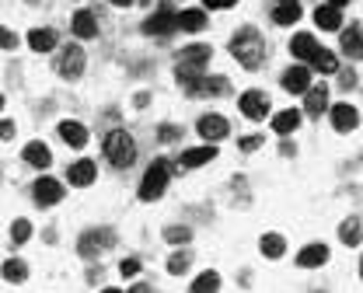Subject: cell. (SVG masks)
<instances>
[{
    "label": "cell",
    "mask_w": 363,
    "mask_h": 293,
    "mask_svg": "<svg viewBox=\"0 0 363 293\" xmlns=\"http://www.w3.org/2000/svg\"><path fill=\"white\" fill-rule=\"evenodd\" d=\"M231 52L238 56L241 67L255 70L258 63H262V56H266V42H262V35H258L255 28H241V32L231 39Z\"/></svg>",
    "instance_id": "obj_1"
},
{
    "label": "cell",
    "mask_w": 363,
    "mask_h": 293,
    "mask_svg": "<svg viewBox=\"0 0 363 293\" xmlns=\"http://www.w3.org/2000/svg\"><path fill=\"white\" fill-rule=\"evenodd\" d=\"M182 60H178V70H175V77H178V84L182 88H189L196 77H203V70H206V63H210V46H189V49H182L178 52Z\"/></svg>",
    "instance_id": "obj_2"
},
{
    "label": "cell",
    "mask_w": 363,
    "mask_h": 293,
    "mask_svg": "<svg viewBox=\"0 0 363 293\" xmlns=\"http://www.w3.org/2000/svg\"><path fill=\"white\" fill-rule=\"evenodd\" d=\"M101 150H105V157H109L116 168H129L133 157H136V143H133V137H129L126 130H112V133L105 137V143H101Z\"/></svg>",
    "instance_id": "obj_3"
},
{
    "label": "cell",
    "mask_w": 363,
    "mask_h": 293,
    "mask_svg": "<svg viewBox=\"0 0 363 293\" xmlns=\"http://www.w3.org/2000/svg\"><path fill=\"white\" fill-rule=\"evenodd\" d=\"M168 185V161H154L150 171L143 174V182H140V199L143 203H154Z\"/></svg>",
    "instance_id": "obj_4"
},
{
    "label": "cell",
    "mask_w": 363,
    "mask_h": 293,
    "mask_svg": "<svg viewBox=\"0 0 363 293\" xmlns=\"http://www.w3.org/2000/svg\"><path fill=\"white\" fill-rule=\"evenodd\" d=\"M116 245V230L112 227H101V230H87L84 238L77 241V252L84 255V259H94V255H101V252H109Z\"/></svg>",
    "instance_id": "obj_5"
},
{
    "label": "cell",
    "mask_w": 363,
    "mask_h": 293,
    "mask_svg": "<svg viewBox=\"0 0 363 293\" xmlns=\"http://www.w3.org/2000/svg\"><path fill=\"white\" fill-rule=\"evenodd\" d=\"M56 70L63 74V77H81L84 74V49L81 46H67L63 52H60V60H56Z\"/></svg>",
    "instance_id": "obj_6"
},
{
    "label": "cell",
    "mask_w": 363,
    "mask_h": 293,
    "mask_svg": "<svg viewBox=\"0 0 363 293\" xmlns=\"http://www.w3.org/2000/svg\"><path fill=\"white\" fill-rule=\"evenodd\" d=\"M241 112L248 115L251 123H262L266 112H269V98H266L262 91H245V94H241Z\"/></svg>",
    "instance_id": "obj_7"
},
{
    "label": "cell",
    "mask_w": 363,
    "mask_h": 293,
    "mask_svg": "<svg viewBox=\"0 0 363 293\" xmlns=\"http://www.w3.org/2000/svg\"><path fill=\"white\" fill-rule=\"evenodd\" d=\"M60 199H63V185L56 179H45L42 174V179L35 182V203L39 206H56Z\"/></svg>",
    "instance_id": "obj_8"
},
{
    "label": "cell",
    "mask_w": 363,
    "mask_h": 293,
    "mask_svg": "<svg viewBox=\"0 0 363 293\" xmlns=\"http://www.w3.org/2000/svg\"><path fill=\"white\" fill-rule=\"evenodd\" d=\"M332 126H335L339 133L356 130V126H360V112H356L353 105H335V108H332Z\"/></svg>",
    "instance_id": "obj_9"
},
{
    "label": "cell",
    "mask_w": 363,
    "mask_h": 293,
    "mask_svg": "<svg viewBox=\"0 0 363 293\" xmlns=\"http://www.w3.org/2000/svg\"><path fill=\"white\" fill-rule=\"evenodd\" d=\"M143 32L147 35H172L175 32V14L172 11H158L143 21Z\"/></svg>",
    "instance_id": "obj_10"
},
{
    "label": "cell",
    "mask_w": 363,
    "mask_h": 293,
    "mask_svg": "<svg viewBox=\"0 0 363 293\" xmlns=\"http://www.w3.org/2000/svg\"><path fill=\"white\" fill-rule=\"evenodd\" d=\"M185 91H189V94H196V98H206V94H224V91H227V81H224V77H214V81H210V77H196Z\"/></svg>",
    "instance_id": "obj_11"
},
{
    "label": "cell",
    "mask_w": 363,
    "mask_h": 293,
    "mask_svg": "<svg viewBox=\"0 0 363 293\" xmlns=\"http://www.w3.org/2000/svg\"><path fill=\"white\" fill-rule=\"evenodd\" d=\"M283 88H287L290 94H304V91L311 88V70H307V67H290V70L283 74Z\"/></svg>",
    "instance_id": "obj_12"
},
{
    "label": "cell",
    "mask_w": 363,
    "mask_h": 293,
    "mask_svg": "<svg viewBox=\"0 0 363 293\" xmlns=\"http://www.w3.org/2000/svg\"><path fill=\"white\" fill-rule=\"evenodd\" d=\"M304 94H307V98H304V112H311V115H322V112L329 108V88H325V84L307 88Z\"/></svg>",
    "instance_id": "obj_13"
},
{
    "label": "cell",
    "mask_w": 363,
    "mask_h": 293,
    "mask_svg": "<svg viewBox=\"0 0 363 293\" xmlns=\"http://www.w3.org/2000/svg\"><path fill=\"white\" fill-rule=\"evenodd\" d=\"M199 137L203 140H224L227 137V123L220 119V115H203L199 119Z\"/></svg>",
    "instance_id": "obj_14"
},
{
    "label": "cell",
    "mask_w": 363,
    "mask_h": 293,
    "mask_svg": "<svg viewBox=\"0 0 363 293\" xmlns=\"http://www.w3.org/2000/svg\"><path fill=\"white\" fill-rule=\"evenodd\" d=\"M325 262H329V248L325 245H307L297 255V265H304V269H315V265H325Z\"/></svg>",
    "instance_id": "obj_15"
},
{
    "label": "cell",
    "mask_w": 363,
    "mask_h": 293,
    "mask_svg": "<svg viewBox=\"0 0 363 293\" xmlns=\"http://www.w3.org/2000/svg\"><path fill=\"white\" fill-rule=\"evenodd\" d=\"M94 174H98V168L91 164V161H77V164H70V185H91L94 182Z\"/></svg>",
    "instance_id": "obj_16"
},
{
    "label": "cell",
    "mask_w": 363,
    "mask_h": 293,
    "mask_svg": "<svg viewBox=\"0 0 363 293\" xmlns=\"http://www.w3.org/2000/svg\"><path fill=\"white\" fill-rule=\"evenodd\" d=\"M60 137H63V143H70V147H84V143H87V130H84L81 123H74V119L60 123Z\"/></svg>",
    "instance_id": "obj_17"
},
{
    "label": "cell",
    "mask_w": 363,
    "mask_h": 293,
    "mask_svg": "<svg viewBox=\"0 0 363 293\" xmlns=\"http://www.w3.org/2000/svg\"><path fill=\"white\" fill-rule=\"evenodd\" d=\"M290 49H293V56H297V60H311V56H315V49H318V42H315V35L300 32V35H293Z\"/></svg>",
    "instance_id": "obj_18"
},
{
    "label": "cell",
    "mask_w": 363,
    "mask_h": 293,
    "mask_svg": "<svg viewBox=\"0 0 363 293\" xmlns=\"http://www.w3.org/2000/svg\"><path fill=\"white\" fill-rule=\"evenodd\" d=\"M217 157V147H196L182 154V168H199V164H210Z\"/></svg>",
    "instance_id": "obj_19"
},
{
    "label": "cell",
    "mask_w": 363,
    "mask_h": 293,
    "mask_svg": "<svg viewBox=\"0 0 363 293\" xmlns=\"http://www.w3.org/2000/svg\"><path fill=\"white\" fill-rule=\"evenodd\" d=\"M315 21H318V28H325V32H335V28L342 25V14H339V8H332V4H322V8L315 11Z\"/></svg>",
    "instance_id": "obj_20"
},
{
    "label": "cell",
    "mask_w": 363,
    "mask_h": 293,
    "mask_svg": "<svg viewBox=\"0 0 363 293\" xmlns=\"http://www.w3.org/2000/svg\"><path fill=\"white\" fill-rule=\"evenodd\" d=\"M74 35H81V39H94L98 35V21H94L91 11H77L74 14Z\"/></svg>",
    "instance_id": "obj_21"
},
{
    "label": "cell",
    "mask_w": 363,
    "mask_h": 293,
    "mask_svg": "<svg viewBox=\"0 0 363 293\" xmlns=\"http://www.w3.org/2000/svg\"><path fill=\"white\" fill-rule=\"evenodd\" d=\"M25 161H28L32 168H49V164H53V154H49L45 143H28V147H25Z\"/></svg>",
    "instance_id": "obj_22"
},
{
    "label": "cell",
    "mask_w": 363,
    "mask_h": 293,
    "mask_svg": "<svg viewBox=\"0 0 363 293\" xmlns=\"http://www.w3.org/2000/svg\"><path fill=\"white\" fill-rule=\"evenodd\" d=\"M28 46L35 49V52H49L56 46V32L53 28H35L32 35H28Z\"/></svg>",
    "instance_id": "obj_23"
},
{
    "label": "cell",
    "mask_w": 363,
    "mask_h": 293,
    "mask_svg": "<svg viewBox=\"0 0 363 293\" xmlns=\"http://www.w3.org/2000/svg\"><path fill=\"white\" fill-rule=\"evenodd\" d=\"M206 25V14L203 11H182V14H175V28H182V32H199Z\"/></svg>",
    "instance_id": "obj_24"
},
{
    "label": "cell",
    "mask_w": 363,
    "mask_h": 293,
    "mask_svg": "<svg viewBox=\"0 0 363 293\" xmlns=\"http://www.w3.org/2000/svg\"><path fill=\"white\" fill-rule=\"evenodd\" d=\"M273 21H276V25H297V21H300V4H297V0H290V4H280V8L273 11Z\"/></svg>",
    "instance_id": "obj_25"
},
{
    "label": "cell",
    "mask_w": 363,
    "mask_h": 293,
    "mask_svg": "<svg viewBox=\"0 0 363 293\" xmlns=\"http://www.w3.org/2000/svg\"><path fill=\"white\" fill-rule=\"evenodd\" d=\"M297 126H300V112H293V108L280 112L276 119H273V130H276V133H293Z\"/></svg>",
    "instance_id": "obj_26"
},
{
    "label": "cell",
    "mask_w": 363,
    "mask_h": 293,
    "mask_svg": "<svg viewBox=\"0 0 363 293\" xmlns=\"http://www.w3.org/2000/svg\"><path fill=\"white\" fill-rule=\"evenodd\" d=\"M311 63H315V70H322V74H335V70H339V60H335L332 52H325V49H315Z\"/></svg>",
    "instance_id": "obj_27"
},
{
    "label": "cell",
    "mask_w": 363,
    "mask_h": 293,
    "mask_svg": "<svg viewBox=\"0 0 363 293\" xmlns=\"http://www.w3.org/2000/svg\"><path fill=\"white\" fill-rule=\"evenodd\" d=\"M25 276H28V265L21 259H8L4 262V279L8 283H25Z\"/></svg>",
    "instance_id": "obj_28"
},
{
    "label": "cell",
    "mask_w": 363,
    "mask_h": 293,
    "mask_svg": "<svg viewBox=\"0 0 363 293\" xmlns=\"http://www.w3.org/2000/svg\"><path fill=\"white\" fill-rule=\"evenodd\" d=\"M220 290V276L217 272H203L196 283H192V293H217Z\"/></svg>",
    "instance_id": "obj_29"
},
{
    "label": "cell",
    "mask_w": 363,
    "mask_h": 293,
    "mask_svg": "<svg viewBox=\"0 0 363 293\" xmlns=\"http://www.w3.org/2000/svg\"><path fill=\"white\" fill-rule=\"evenodd\" d=\"M339 238H342L346 245H353V248L360 245V216H353V220H346V223H342Z\"/></svg>",
    "instance_id": "obj_30"
},
{
    "label": "cell",
    "mask_w": 363,
    "mask_h": 293,
    "mask_svg": "<svg viewBox=\"0 0 363 293\" xmlns=\"http://www.w3.org/2000/svg\"><path fill=\"white\" fill-rule=\"evenodd\" d=\"M262 252H266L269 259H280V255L287 252V245H283L280 234H266V238H262Z\"/></svg>",
    "instance_id": "obj_31"
},
{
    "label": "cell",
    "mask_w": 363,
    "mask_h": 293,
    "mask_svg": "<svg viewBox=\"0 0 363 293\" xmlns=\"http://www.w3.org/2000/svg\"><path fill=\"white\" fill-rule=\"evenodd\" d=\"M189 265H192V255H189V252H175V255L168 259V272H172V276H178V272H185Z\"/></svg>",
    "instance_id": "obj_32"
},
{
    "label": "cell",
    "mask_w": 363,
    "mask_h": 293,
    "mask_svg": "<svg viewBox=\"0 0 363 293\" xmlns=\"http://www.w3.org/2000/svg\"><path fill=\"white\" fill-rule=\"evenodd\" d=\"M342 49H346L349 56H360V25H353V28L342 35Z\"/></svg>",
    "instance_id": "obj_33"
},
{
    "label": "cell",
    "mask_w": 363,
    "mask_h": 293,
    "mask_svg": "<svg viewBox=\"0 0 363 293\" xmlns=\"http://www.w3.org/2000/svg\"><path fill=\"white\" fill-rule=\"evenodd\" d=\"M11 238H14L18 245H25V241L32 238V223H28V220H14V227H11Z\"/></svg>",
    "instance_id": "obj_34"
},
{
    "label": "cell",
    "mask_w": 363,
    "mask_h": 293,
    "mask_svg": "<svg viewBox=\"0 0 363 293\" xmlns=\"http://www.w3.org/2000/svg\"><path fill=\"white\" fill-rule=\"evenodd\" d=\"M165 238H168L172 245H185V241L192 238V230H189V227H168V230H165Z\"/></svg>",
    "instance_id": "obj_35"
},
{
    "label": "cell",
    "mask_w": 363,
    "mask_h": 293,
    "mask_svg": "<svg viewBox=\"0 0 363 293\" xmlns=\"http://www.w3.org/2000/svg\"><path fill=\"white\" fill-rule=\"evenodd\" d=\"M14 46H18L14 32H11V28H0V49H14Z\"/></svg>",
    "instance_id": "obj_36"
},
{
    "label": "cell",
    "mask_w": 363,
    "mask_h": 293,
    "mask_svg": "<svg viewBox=\"0 0 363 293\" xmlns=\"http://www.w3.org/2000/svg\"><path fill=\"white\" fill-rule=\"evenodd\" d=\"M165 143H172V140H182V130L178 126H161V133H158Z\"/></svg>",
    "instance_id": "obj_37"
},
{
    "label": "cell",
    "mask_w": 363,
    "mask_h": 293,
    "mask_svg": "<svg viewBox=\"0 0 363 293\" xmlns=\"http://www.w3.org/2000/svg\"><path fill=\"white\" fill-rule=\"evenodd\" d=\"M119 272H123V276H136V272H140V262H136V259H123Z\"/></svg>",
    "instance_id": "obj_38"
},
{
    "label": "cell",
    "mask_w": 363,
    "mask_h": 293,
    "mask_svg": "<svg viewBox=\"0 0 363 293\" xmlns=\"http://www.w3.org/2000/svg\"><path fill=\"white\" fill-rule=\"evenodd\" d=\"M210 11H227V8H234V0H203Z\"/></svg>",
    "instance_id": "obj_39"
},
{
    "label": "cell",
    "mask_w": 363,
    "mask_h": 293,
    "mask_svg": "<svg viewBox=\"0 0 363 293\" xmlns=\"http://www.w3.org/2000/svg\"><path fill=\"white\" fill-rule=\"evenodd\" d=\"M258 147H262V137H245V140H241V150H248V154L258 150Z\"/></svg>",
    "instance_id": "obj_40"
},
{
    "label": "cell",
    "mask_w": 363,
    "mask_h": 293,
    "mask_svg": "<svg viewBox=\"0 0 363 293\" xmlns=\"http://www.w3.org/2000/svg\"><path fill=\"white\" fill-rule=\"evenodd\" d=\"M11 137H14V123L4 119V123H0V140H11Z\"/></svg>",
    "instance_id": "obj_41"
},
{
    "label": "cell",
    "mask_w": 363,
    "mask_h": 293,
    "mask_svg": "<svg viewBox=\"0 0 363 293\" xmlns=\"http://www.w3.org/2000/svg\"><path fill=\"white\" fill-rule=\"evenodd\" d=\"M129 293H150V286H147V283H136V286H133Z\"/></svg>",
    "instance_id": "obj_42"
},
{
    "label": "cell",
    "mask_w": 363,
    "mask_h": 293,
    "mask_svg": "<svg viewBox=\"0 0 363 293\" xmlns=\"http://www.w3.org/2000/svg\"><path fill=\"white\" fill-rule=\"evenodd\" d=\"M329 4H332V8H346V4H349V0H329Z\"/></svg>",
    "instance_id": "obj_43"
},
{
    "label": "cell",
    "mask_w": 363,
    "mask_h": 293,
    "mask_svg": "<svg viewBox=\"0 0 363 293\" xmlns=\"http://www.w3.org/2000/svg\"><path fill=\"white\" fill-rule=\"evenodd\" d=\"M112 4H116V8H126V4H133V0H112Z\"/></svg>",
    "instance_id": "obj_44"
},
{
    "label": "cell",
    "mask_w": 363,
    "mask_h": 293,
    "mask_svg": "<svg viewBox=\"0 0 363 293\" xmlns=\"http://www.w3.org/2000/svg\"><path fill=\"white\" fill-rule=\"evenodd\" d=\"M101 293H123V290H101Z\"/></svg>",
    "instance_id": "obj_45"
},
{
    "label": "cell",
    "mask_w": 363,
    "mask_h": 293,
    "mask_svg": "<svg viewBox=\"0 0 363 293\" xmlns=\"http://www.w3.org/2000/svg\"><path fill=\"white\" fill-rule=\"evenodd\" d=\"M280 4H290V0H280Z\"/></svg>",
    "instance_id": "obj_46"
},
{
    "label": "cell",
    "mask_w": 363,
    "mask_h": 293,
    "mask_svg": "<svg viewBox=\"0 0 363 293\" xmlns=\"http://www.w3.org/2000/svg\"><path fill=\"white\" fill-rule=\"evenodd\" d=\"M0 108H4V98H0Z\"/></svg>",
    "instance_id": "obj_47"
}]
</instances>
